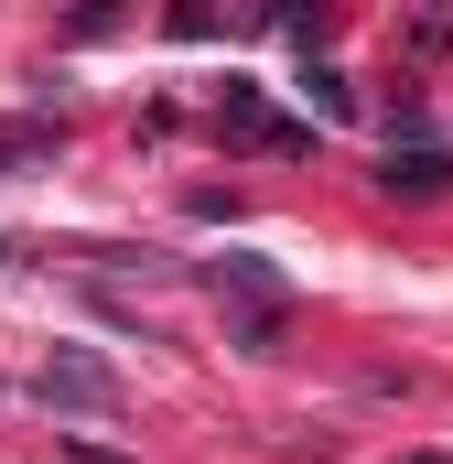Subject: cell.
I'll use <instances>...</instances> for the list:
<instances>
[{"mask_svg": "<svg viewBox=\"0 0 453 464\" xmlns=\"http://www.w3.org/2000/svg\"><path fill=\"white\" fill-rule=\"evenodd\" d=\"M33 400H43V411H87V421H109V411H119V367L87 356V346H54L43 378H33Z\"/></svg>", "mask_w": 453, "mask_h": 464, "instance_id": "1", "label": "cell"}, {"mask_svg": "<svg viewBox=\"0 0 453 464\" xmlns=\"http://www.w3.org/2000/svg\"><path fill=\"white\" fill-rule=\"evenodd\" d=\"M378 184H389V195H443V184H453V151H443V140H410V151L389 140V162H378Z\"/></svg>", "mask_w": 453, "mask_h": 464, "instance_id": "2", "label": "cell"}, {"mask_svg": "<svg viewBox=\"0 0 453 464\" xmlns=\"http://www.w3.org/2000/svg\"><path fill=\"white\" fill-rule=\"evenodd\" d=\"M217 292H248V303H281V270H259V259H217Z\"/></svg>", "mask_w": 453, "mask_h": 464, "instance_id": "3", "label": "cell"}, {"mask_svg": "<svg viewBox=\"0 0 453 464\" xmlns=\"http://www.w3.org/2000/svg\"><path fill=\"white\" fill-rule=\"evenodd\" d=\"M226 335H237V346H248V356H270V346H281V303H248V314H237Z\"/></svg>", "mask_w": 453, "mask_h": 464, "instance_id": "4", "label": "cell"}, {"mask_svg": "<svg viewBox=\"0 0 453 464\" xmlns=\"http://www.w3.org/2000/svg\"><path fill=\"white\" fill-rule=\"evenodd\" d=\"M303 98H313L324 119H345V76H335V65H313V76H303Z\"/></svg>", "mask_w": 453, "mask_h": 464, "instance_id": "5", "label": "cell"}, {"mask_svg": "<svg viewBox=\"0 0 453 464\" xmlns=\"http://www.w3.org/2000/svg\"><path fill=\"white\" fill-rule=\"evenodd\" d=\"M65 464H119L109 443H87V432H65Z\"/></svg>", "mask_w": 453, "mask_h": 464, "instance_id": "6", "label": "cell"}]
</instances>
